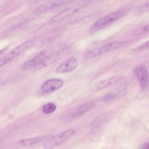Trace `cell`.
Masks as SVG:
<instances>
[{"label": "cell", "mask_w": 149, "mask_h": 149, "mask_svg": "<svg viewBox=\"0 0 149 149\" xmlns=\"http://www.w3.org/2000/svg\"><path fill=\"white\" fill-rule=\"evenodd\" d=\"M62 53V51L61 49L53 51L51 53L49 52L36 70H40L53 64L61 58Z\"/></svg>", "instance_id": "cell-10"}, {"label": "cell", "mask_w": 149, "mask_h": 149, "mask_svg": "<svg viewBox=\"0 0 149 149\" xmlns=\"http://www.w3.org/2000/svg\"><path fill=\"white\" fill-rule=\"evenodd\" d=\"M148 94H149V90H148Z\"/></svg>", "instance_id": "cell-21"}, {"label": "cell", "mask_w": 149, "mask_h": 149, "mask_svg": "<svg viewBox=\"0 0 149 149\" xmlns=\"http://www.w3.org/2000/svg\"><path fill=\"white\" fill-rule=\"evenodd\" d=\"M134 72L141 87L147 88L149 84V73L147 68L143 65H139L134 69Z\"/></svg>", "instance_id": "cell-8"}, {"label": "cell", "mask_w": 149, "mask_h": 149, "mask_svg": "<svg viewBox=\"0 0 149 149\" xmlns=\"http://www.w3.org/2000/svg\"><path fill=\"white\" fill-rule=\"evenodd\" d=\"M140 149H149V141L143 144L140 147Z\"/></svg>", "instance_id": "cell-19"}, {"label": "cell", "mask_w": 149, "mask_h": 149, "mask_svg": "<svg viewBox=\"0 0 149 149\" xmlns=\"http://www.w3.org/2000/svg\"><path fill=\"white\" fill-rule=\"evenodd\" d=\"M56 109V106L52 102H48L44 104L42 107V111L45 114L53 113Z\"/></svg>", "instance_id": "cell-15"}, {"label": "cell", "mask_w": 149, "mask_h": 149, "mask_svg": "<svg viewBox=\"0 0 149 149\" xmlns=\"http://www.w3.org/2000/svg\"><path fill=\"white\" fill-rule=\"evenodd\" d=\"M68 2L66 1H57L53 2L50 4H45L41 5L36 8L34 10L32 11L31 15L33 16H38L44 13L54 10L55 9L61 7L62 6L66 4Z\"/></svg>", "instance_id": "cell-9"}, {"label": "cell", "mask_w": 149, "mask_h": 149, "mask_svg": "<svg viewBox=\"0 0 149 149\" xmlns=\"http://www.w3.org/2000/svg\"><path fill=\"white\" fill-rule=\"evenodd\" d=\"M34 42V40L30 39L27 40L23 43L20 44V45H17L6 54L4 55L3 56L1 57L0 59V66L2 67L6 64H8L9 62L13 60L14 58L17 57V56L20 55L23 52H24L26 49L29 48L30 46Z\"/></svg>", "instance_id": "cell-3"}, {"label": "cell", "mask_w": 149, "mask_h": 149, "mask_svg": "<svg viewBox=\"0 0 149 149\" xmlns=\"http://www.w3.org/2000/svg\"><path fill=\"white\" fill-rule=\"evenodd\" d=\"M143 31L144 32H149V24H147L146 26H144L143 29H142Z\"/></svg>", "instance_id": "cell-20"}, {"label": "cell", "mask_w": 149, "mask_h": 149, "mask_svg": "<svg viewBox=\"0 0 149 149\" xmlns=\"http://www.w3.org/2000/svg\"><path fill=\"white\" fill-rule=\"evenodd\" d=\"M75 133V130L70 129L61 133H59L50 138L48 139L44 143L43 147L44 149H50L56 147L70 139Z\"/></svg>", "instance_id": "cell-2"}, {"label": "cell", "mask_w": 149, "mask_h": 149, "mask_svg": "<svg viewBox=\"0 0 149 149\" xmlns=\"http://www.w3.org/2000/svg\"><path fill=\"white\" fill-rule=\"evenodd\" d=\"M125 41H116L110 42L101 47L95 48L89 52V55L91 56H97L101 55H103L107 52L114 51L115 49H119L125 44Z\"/></svg>", "instance_id": "cell-4"}, {"label": "cell", "mask_w": 149, "mask_h": 149, "mask_svg": "<svg viewBox=\"0 0 149 149\" xmlns=\"http://www.w3.org/2000/svg\"><path fill=\"white\" fill-rule=\"evenodd\" d=\"M79 9V8H65L62 10H61L60 12H59L57 14H56L55 15H54V16H52L49 20V23H55V22H58L59 21L62 20L70 16H72V15L76 13L78 10Z\"/></svg>", "instance_id": "cell-12"}, {"label": "cell", "mask_w": 149, "mask_h": 149, "mask_svg": "<svg viewBox=\"0 0 149 149\" xmlns=\"http://www.w3.org/2000/svg\"><path fill=\"white\" fill-rule=\"evenodd\" d=\"M147 49H149V40L144 42V43L139 45L138 47L136 48V50L138 51H143Z\"/></svg>", "instance_id": "cell-16"}, {"label": "cell", "mask_w": 149, "mask_h": 149, "mask_svg": "<svg viewBox=\"0 0 149 149\" xmlns=\"http://www.w3.org/2000/svg\"><path fill=\"white\" fill-rule=\"evenodd\" d=\"M148 10H149V2L145 4L144 6L141 9L142 12H146V11H148Z\"/></svg>", "instance_id": "cell-18"}, {"label": "cell", "mask_w": 149, "mask_h": 149, "mask_svg": "<svg viewBox=\"0 0 149 149\" xmlns=\"http://www.w3.org/2000/svg\"><path fill=\"white\" fill-rule=\"evenodd\" d=\"M122 77L119 76H113L102 80H101L94 85L93 90L95 91H100L101 90L108 88L111 86H113L118 82H119L121 80Z\"/></svg>", "instance_id": "cell-11"}, {"label": "cell", "mask_w": 149, "mask_h": 149, "mask_svg": "<svg viewBox=\"0 0 149 149\" xmlns=\"http://www.w3.org/2000/svg\"><path fill=\"white\" fill-rule=\"evenodd\" d=\"M78 66L79 61L76 58H69L59 63L55 69V71L59 73H67L76 70Z\"/></svg>", "instance_id": "cell-5"}, {"label": "cell", "mask_w": 149, "mask_h": 149, "mask_svg": "<svg viewBox=\"0 0 149 149\" xmlns=\"http://www.w3.org/2000/svg\"><path fill=\"white\" fill-rule=\"evenodd\" d=\"M49 53V52L46 50L41 51L40 52L37 54L36 56L33 57L32 58L30 59L29 60L25 62L22 66V68L24 70H30V69H34L36 70V69L40 65V63L42 62L44 58L46 56V55Z\"/></svg>", "instance_id": "cell-6"}, {"label": "cell", "mask_w": 149, "mask_h": 149, "mask_svg": "<svg viewBox=\"0 0 149 149\" xmlns=\"http://www.w3.org/2000/svg\"><path fill=\"white\" fill-rule=\"evenodd\" d=\"M47 136H40V137H31L29 139H25L21 140L18 141V143L24 147H30L33 145H35L41 141H43Z\"/></svg>", "instance_id": "cell-14"}, {"label": "cell", "mask_w": 149, "mask_h": 149, "mask_svg": "<svg viewBox=\"0 0 149 149\" xmlns=\"http://www.w3.org/2000/svg\"><path fill=\"white\" fill-rule=\"evenodd\" d=\"M126 12L127 9L126 8H121L100 17L91 25L90 31L94 33L107 27L123 16Z\"/></svg>", "instance_id": "cell-1"}, {"label": "cell", "mask_w": 149, "mask_h": 149, "mask_svg": "<svg viewBox=\"0 0 149 149\" xmlns=\"http://www.w3.org/2000/svg\"><path fill=\"white\" fill-rule=\"evenodd\" d=\"M95 105V104L93 101H87L83 102L77 107L74 112L73 113V116L74 117L80 116L93 109Z\"/></svg>", "instance_id": "cell-13"}, {"label": "cell", "mask_w": 149, "mask_h": 149, "mask_svg": "<svg viewBox=\"0 0 149 149\" xmlns=\"http://www.w3.org/2000/svg\"><path fill=\"white\" fill-rule=\"evenodd\" d=\"M63 85V81L60 79H49L45 81L40 87L41 92L42 93H53Z\"/></svg>", "instance_id": "cell-7"}, {"label": "cell", "mask_w": 149, "mask_h": 149, "mask_svg": "<svg viewBox=\"0 0 149 149\" xmlns=\"http://www.w3.org/2000/svg\"><path fill=\"white\" fill-rule=\"evenodd\" d=\"M55 38L54 37H48L46 39H45L42 42V45H48L49 44H50L51 42H52L54 40Z\"/></svg>", "instance_id": "cell-17"}]
</instances>
